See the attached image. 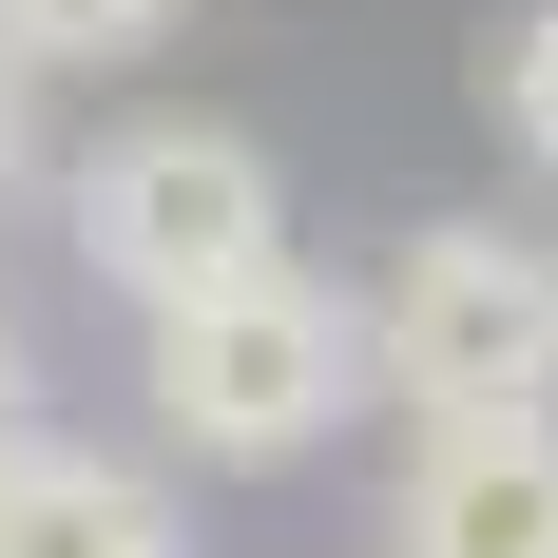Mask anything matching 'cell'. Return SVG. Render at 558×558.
<instances>
[{
	"label": "cell",
	"mask_w": 558,
	"mask_h": 558,
	"mask_svg": "<svg viewBox=\"0 0 558 558\" xmlns=\"http://www.w3.org/2000/svg\"><path fill=\"white\" fill-rule=\"evenodd\" d=\"M135 404H155L173 462L347 444V404H366V289H328L308 251H270L231 289H173V308H135Z\"/></svg>",
	"instance_id": "6da1fadb"
},
{
	"label": "cell",
	"mask_w": 558,
	"mask_h": 558,
	"mask_svg": "<svg viewBox=\"0 0 558 558\" xmlns=\"http://www.w3.org/2000/svg\"><path fill=\"white\" fill-rule=\"evenodd\" d=\"M366 404L404 424H539L558 404V251L501 213H444L366 270Z\"/></svg>",
	"instance_id": "7a4b0ae2"
},
{
	"label": "cell",
	"mask_w": 558,
	"mask_h": 558,
	"mask_svg": "<svg viewBox=\"0 0 558 558\" xmlns=\"http://www.w3.org/2000/svg\"><path fill=\"white\" fill-rule=\"evenodd\" d=\"M58 231L116 308H173V289H231L289 251V173L231 135V116H116L97 155L58 173Z\"/></svg>",
	"instance_id": "3957f363"
},
{
	"label": "cell",
	"mask_w": 558,
	"mask_h": 558,
	"mask_svg": "<svg viewBox=\"0 0 558 558\" xmlns=\"http://www.w3.org/2000/svg\"><path fill=\"white\" fill-rule=\"evenodd\" d=\"M386 558H558V404L539 424H424L386 482Z\"/></svg>",
	"instance_id": "277c9868"
},
{
	"label": "cell",
	"mask_w": 558,
	"mask_h": 558,
	"mask_svg": "<svg viewBox=\"0 0 558 558\" xmlns=\"http://www.w3.org/2000/svg\"><path fill=\"white\" fill-rule=\"evenodd\" d=\"M0 558H193V520H173V482L135 444L20 424V444H0Z\"/></svg>",
	"instance_id": "5b68a950"
},
{
	"label": "cell",
	"mask_w": 558,
	"mask_h": 558,
	"mask_svg": "<svg viewBox=\"0 0 558 558\" xmlns=\"http://www.w3.org/2000/svg\"><path fill=\"white\" fill-rule=\"evenodd\" d=\"M0 20H20V58H39V77H116V58L173 39V0H0Z\"/></svg>",
	"instance_id": "8992f818"
},
{
	"label": "cell",
	"mask_w": 558,
	"mask_h": 558,
	"mask_svg": "<svg viewBox=\"0 0 558 558\" xmlns=\"http://www.w3.org/2000/svg\"><path fill=\"white\" fill-rule=\"evenodd\" d=\"M501 135L558 173V0H520V39H501Z\"/></svg>",
	"instance_id": "52a82bcc"
},
{
	"label": "cell",
	"mask_w": 558,
	"mask_h": 558,
	"mask_svg": "<svg viewBox=\"0 0 558 558\" xmlns=\"http://www.w3.org/2000/svg\"><path fill=\"white\" fill-rule=\"evenodd\" d=\"M20 135H39V58H20V20H0V173H20Z\"/></svg>",
	"instance_id": "ba28073f"
},
{
	"label": "cell",
	"mask_w": 558,
	"mask_h": 558,
	"mask_svg": "<svg viewBox=\"0 0 558 558\" xmlns=\"http://www.w3.org/2000/svg\"><path fill=\"white\" fill-rule=\"evenodd\" d=\"M20 424H39V386H20V308H0V444H20Z\"/></svg>",
	"instance_id": "9c48e42d"
}]
</instances>
